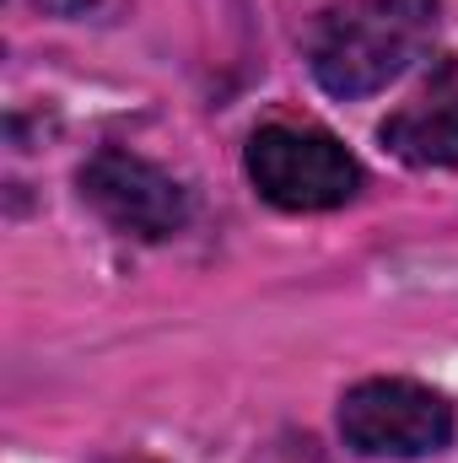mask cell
I'll return each mask as SVG.
<instances>
[{
    "label": "cell",
    "instance_id": "1",
    "mask_svg": "<svg viewBox=\"0 0 458 463\" xmlns=\"http://www.w3.org/2000/svg\"><path fill=\"white\" fill-rule=\"evenodd\" d=\"M437 0H345L313 27L308 71L329 98L361 103L399 81L410 65H421L437 43Z\"/></svg>",
    "mask_w": 458,
    "mask_h": 463
},
{
    "label": "cell",
    "instance_id": "3",
    "mask_svg": "<svg viewBox=\"0 0 458 463\" xmlns=\"http://www.w3.org/2000/svg\"><path fill=\"white\" fill-rule=\"evenodd\" d=\"M448 393L415 377H367L340 399V437L361 458H432L453 442Z\"/></svg>",
    "mask_w": 458,
    "mask_h": 463
},
{
    "label": "cell",
    "instance_id": "4",
    "mask_svg": "<svg viewBox=\"0 0 458 463\" xmlns=\"http://www.w3.org/2000/svg\"><path fill=\"white\" fill-rule=\"evenodd\" d=\"M76 184H81V200L109 227L124 237H140V242H167L195 216V200L173 173H162L157 162L119 151V146H103L98 156H87Z\"/></svg>",
    "mask_w": 458,
    "mask_h": 463
},
{
    "label": "cell",
    "instance_id": "2",
    "mask_svg": "<svg viewBox=\"0 0 458 463\" xmlns=\"http://www.w3.org/2000/svg\"><path fill=\"white\" fill-rule=\"evenodd\" d=\"M243 173L253 194L275 211L313 216V211H340L361 194L367 173L329 129L313 124H264L243 146Z\"/></svg>",
    "mask_w": 458,
    "mask_h": 463
},
{
    "label": "cell",
    "instance_id": "5",
    "mask_svg": "<svg viewBox=\"0 0 458 463\" xmlns=\"http://www.w3.org/2000/svg\"><path fill=\"white\" fill-rule=\"evenodd\" d=\"M383 151L399 156L405 167H458V54H448L432 81L399 109V114L383 118L377 129Z\"/></svg>",
    "mask_w": 458,
    "mask_h": 463
}]
</instances>
